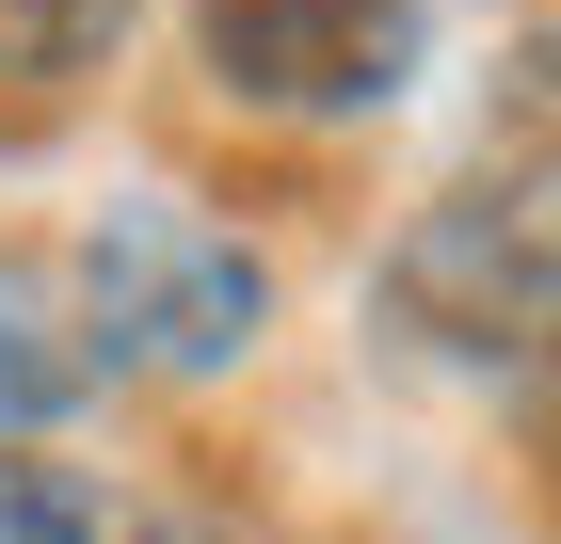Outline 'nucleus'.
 Returning <instances> with one entry per match:
<instances>
[{"instance_id":"f257e3e1","label":"nucleus","mask_w":561,"mask_h":544,"mask_svg":"<svg viewBox=\"0 0 561 544\" xmlns=\"http://www.w3.org/2000/svg\"><path fill=\"white\" fill-rule=\"evenodd\" d=\"M369 289H386V321L417 352H466V369L561 336V33H529L481 81L466 161L401 209V241H386Z\"/></svg>"},{"instance_id":"f03ea898","label":"nucleus","mask_w":561,"mask_h":544,"mask_svg":"<svg viewBox=\"0 0 561 544\" xmlns=\"http://www.w3.org/2000/svg\"><path fill=\"white\" fill-rule=\"evenodd\" d=\"M273 336V273L176 193H113L81 224V352L113 384H225Z\"/></svg>"},{"instance_id":"7ed1b4c3","label":"nucleus","mask_w":561,"mask_h":544,"mask_svg":"<svg viewBox=\"0 0 561 544\" xmlns=\"http://www.w3.org/2000/svg\"><path fill=\"white\" fill-rule=\"evenodd\" d=\"M193 81L257 128H369L417 96L433 0H193Z\"/></svg>"},{"instance_id":"20e7f679","label":"nucleus","mask_w":561,"mask_h":544,"mask_svg":"<svg viewBox=\"0 0 561 544\" xmlns=\"http://www.w3.org/2000/svg\"><path fill=\"white\" fill-rule=\"evenodd\" d=\"M0 544H241L225 512H193L145 464H81V449H0Z\"/></svg>"},{"instance_id":"39448f33","label":"nucleus","mask_w":561,"mask_h":544,"mask_svg":"<svg viewBox=\"0 0 561 544\" xmlns=\"http://www.w3.org/2000/svg\"><path fill=\"white\" fill-rule=\"evenodd\" d=\"M145 33V0H0V96H81L113 48Z\"/></svg>"},{"instance_id":"423d86ee","label":"nucleus","mask_w":561,"mask_h":544,"mask_svg":"<svg viewBox=\"0 0 561 544\" xmlns=\"http://www.w3.org/2000/svg\"><path fill=\"white\" fill-rule=\"evenodd\" d=\"M65 336H81V321H48V304L0 273V449H33V432L96 384V352H65Z\"/></svg>"}]
</instances>
